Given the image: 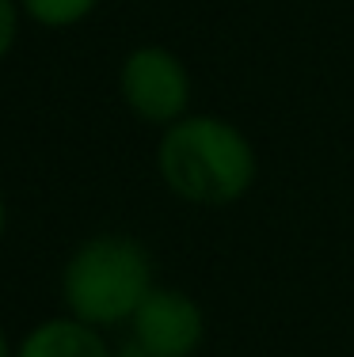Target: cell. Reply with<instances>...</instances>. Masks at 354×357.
Returning a JSON list of instances; mask_svg holds the SVG:
<instances>
[{"label":"cell","instance_id":"8","mask_svg":"<svg viewBox=\"0 0 354 357\" xmlns=\"http://www.w3.org/2000/svg\"><path fill=\"white\" fill-rule=\"evenodd\" d=\"M115 357H160V354H153L149 346H141V342H133V338H126V342L115 350Z\"/></svg>","mask_w":354,"mask_h":357},{"label":"cell","instance_id":"2","mask_svg":"<svg viewBox=\"0 0 354 357\" xmlns=\"http://www.w3.org/2000/svg\"><path fill=\"white\" fill-rule=\"evenodd\" d=\"M153 289V255L138 236L126 232L88 236L61 266L65 312L99 331L130 323Z\"/></svg>","mask_w":354,"mask_h":357},{"label":"cell","instance_id":"9","mask_svg":"<svg viewBox=\"0 0 354 357\" xmlns=\"http://www.w3.org/2000/svg\"><path fill=\"white\" fill-rule=\"evenodd\" d=\"M0 357H15L12 342H8V331H4V323H0Z\"/></svg>","mask_w":354,"mask_h":357},{"label":"cell","instance_id":"3","mask_svg":"<svg viewBox=\"0 0 354 357\" xmlns=\"http://www.w3.org/2000/svg\"><path fill=\"white\" fill-rule=\"evenodd\" d=\"M118 96L138 122L168 130L191 114L195 80L187 61L172 46L145 42V46H133L118 65Z\"/></svg>","mask_w":354,"mask_h":357},{"label":"cell","instance_id":"10","mask_svg":"<svg viewBox=\"0 0 354 357\" xmlns=\"http://www.w3.org/2000/svg\"><path fill=\"white\" fill-rule=\"evenodd\" d=\"M4 232H8V202L0 194V240H4Z\"/></svg>","mask_w":354,"mask_h":357},{"label":"cell","instance_id":"7","mask_svg":"<svg viewBox=\"0 0 354 357\" xmlns=\"http://www.w3.org/2000/svg\"><path fill=\"white\" fill-rule=\"evenodd\" d=\"M20 20H23L20 0H0V61L12 54L15 38H20Z\"/></svg>","mask_w":354,"mask_h":357},{"label":"cell","instance_id":"5","mask_svg":"<svg viewBox=\"0 0 354 357\" xmlns=\"http://www.w3.org/2000/svg\"><path fill=\"white\" fill-rule=\"evenodd\" d=\"M15 357H115L103 331L77 316H50L35 323L15 346Z\"/></svg>","mask_w":354,"mask_h":357},{"label":"cell","instance_id":"1","mask_svg":"<svg viewBox=\"0 0 354 357\" xmlns=\"http://www.w3.org/2000/svg\"><path fill=\"white\" fill-rule=\"evenodd\" d=\"M156 175L168 194L195 209H229L251 194L259 178V152L236 122L221 114L179 118L160 130Z\"/></svg>","mask_w":354,"mask_h":357},{"label":"cell","instance_id":"4","mask_svg":"<svg viewBox=\"0 0 354 357\" xmlns=\"http://www.w3.org/2000/svg\"><path fill=\"white\" fill-rule=\"evenodd\" d=\"M130 338L160 357H195L206 342V312L187 289L156 285L133 312Z\"/></svg>","mask_w":354,"mask_h":357},{"label":"cell","instance_id":"6","mask_svg":"<svg viewBox=\"0 0 354 357\" xmlns=\"http://www.w3.org/2000/svg\"><path fill=\"white\" fill-rule=\"evenodd\" d=\"M23 15L31 23L46 31H69V27H80L91 12L99 8V0H20Z\"/></svg>","mask_w":354,"mask_h":357}]
</instances>
